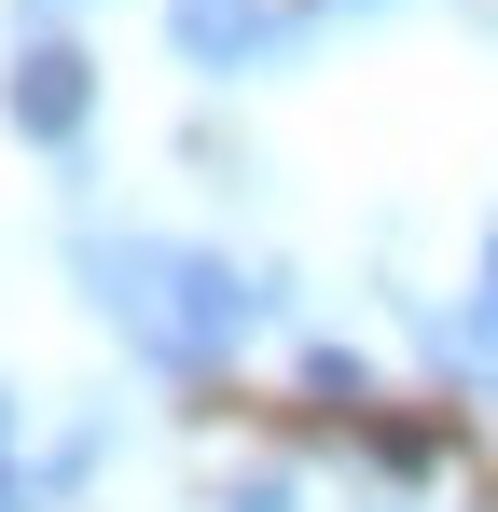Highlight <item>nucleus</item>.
Wrapping results in <instances>:
<instances>
[{
  "instance_id": "obj_5",
  "label": "nucleus",
  "mask_w": 498,
  "mask_h": 512,
  "mask_svg": "<svg viewBox=\"0 0 498 512\" xmlns=\"http://www.w3.org/2000/svg\"><path fill=\"white\" fill-rule=\"evenodd\" d=\"M222 512H291V471H236V485H222Z\"/></svg>"
},
{
  "instance_id": "obj_3",
  "label": "nucleus",
  "mask_w": 498,
  "mask_h": 512,
  "mask_svg": "<svg viewBox=\"0 0 498 512\" xmlns=\"http://www.w3.org/2000/svg\"><path fill=\"white\" fill-rule=\"evenodd\" d=\"M0 111H14V139L70 153V139H83V111H97V70H83V42H14V84H0Z\"/></svg>"
},
{
  "instance_id": "obj_6",
  "label": "nucleus",
  "mask_w": 498,
  "mask_h": 512,
  "mask_svg": "<svg viewBox=\"0 0 498 512\" xmlns=\"http://www.w3.org/2000/svg\"><path fill=\"white\" fill-rule=\"evenodd\" d=\"M0 512H42V485H28V471H14V457H0Z\"/></svg>"
},
{
  "instance_id": "obj_4",
  "label": "nucleus",
  "mask_w": 498,
  "mask_h": 512,
  "mask_svg": "<svg viewBox=\"0 0 498 512\" xmlns=\"http://www.w3.org/2000/svg\"><path fill=\"white\" fill-rule=\"evenodd\" d=\"M305 388H319V402H360L374 374H360V346H305Z\"/></svg>"
},
{
  "instance_id": "obj_1",
  "label": "nucleus",
  "mask_w": 498,
  "mask_h": 512,
  "mask_svg": "<svg viewBox=\"0 0 498 512\" xmlns=\"http://www.w3.org/2000/svg\"><path fill=\"white\" fill-rule=\"evenodd\" d=\"M83 291L153 374H222L277 305V277H236L222 250H180V236H83Z\"/></svg>"
},
{
  "instance_id": "obj_7",
  "label": "nucleus",
  "mask_w": 498,
  "mask_h": 512,
  "mask_svg": "<svg viewBox=\"0 0 498 512\" xmlns=\"http://www.w3.org/2000/svg\"><path fill=\"white\" fill-rule=\"evenodd\" d=\"M485 291H498V222H485Z\"/></svg>"
},
{
  "instance_id": "obj_2",
  "label": "nucleus",
  "mask_w": 498,
  "mask_h": 512,
  "mask_svg": "<svg viewBox=\"0 0 498 512\" xmlns=\"http://www.w3.org/2000/svg\"><path fill=\"white\" fill-rule=\"evenodd\" d=\"M166 42H180V70L236 84V70L291 56V0H166Z\"/></svg>"
},
{
  "instance_id": "obj_8",
  "label": "nucleus",
  "mask_w": 498,
  "mask_h": 512,
  "mask_svg": "<svg viewBox=\"0 0 498 512\" xmlns=\"http://www.w3.org/2000/svg\"><path fill=\"white\" fill-rule=\"evenodd\" d=\"M14 14H70V0H14Z\"/></svg>"
}]
</instances>
